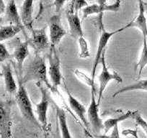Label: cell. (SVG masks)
I'll return each instance as SVG.
<instances>
[{
    "mask_svg": "<svg viewBox=\"0 0 147 138\" xmlns=\"http://www.w3.org/2000/svg\"><path fill=\"white\" fill-rule=\"evenodd\" d=\"M138 1V14L136 17L131 22L124 26L125 29L130 27H136L142 32L143 36L147 38V19L146 16V9L144 7V2L142 0Z\"/></svg>",
    "mask_w": 147,
    "mask_h": 138,
    "instance_id": "7c38bea8",
    "label": "cell"
},
{
    "mask_svg": "<svg viewBox=\"0 0 147 138\" xmlns=\"http://www.w3.org/2000/svg\"><path fill=\"white\" fill-rule=\"evenodd\" d=\"M24 29L23 27L14 25H8L0 27V42L12 39Z\"/></svg>",
    "mask_w": 147,
    "mask_h": 138,
    "instance_id": "ffe728a7",
    "label": "cell"
},
{
    "mask_svg": "<svg viewBox=\"0 0 147 138\" xmlns=\"http://www.w3.org/2000/svg\"><path fill=\"white\" fill-rule=\"evenodd\" d=\"M102 15H100V21H99L100 22V37H99L98 46H97V53H96L94 63L92 65V70L91 74V76L93 80L95 79L97 68L98 67L99 63H100V60H101L103 53L105 52L106 46L108 44L111 38L115 34L119 33V32H121L124 29H125V27H123L116 29L115 31H113V32H108V31L105 30L104 25L102 24Z\"/></svg>",
    "mask_w": 147,
    "mask_h": 138,
    "instance_id": "3957f363",
    "label": "cell"
},
{
    "mask_svg": "<svg viewBox=\"0 0 147 138\" xmlns=\"http://www.w3.org/2000/svg\"><path fill=\"white\" fill-rule=\"evenodd\" d=\"M49 39L51 47H55L59 44L66 34L61 23V19L59 15H53L49 21Z\"/></svg>",
    "mask_w": 147,
    "mask_h": 138,
    "instance_id": "ba28073f",
    "label": "cell"
},
{
    "mask_svg": "<svg viewBox=\"0 0 147 138\" xmlns=\"http://www.w3.org/2000/svg\"><path fill=\"white\" fill-rule=\"evenodd\" d=\"M144 7H145V9H147V2H144Z\"/></svg>",
    "mask_w": 147,
    "mask_h": 138,
    "instance_id": "d6a6232c",
    "label": "cell"
},
{
    "mask_svg": "<svg viewBox=\"0 0 147 138\" xmlns=\"http://www.w3.org/2000/svg\"><path fill=\"white\" fill-rule=\"evenodd\" d=\"M135 112L136 111L128 110L125 113L119 115L118 117L113 118H110V119L105 121L103 122V128L105 129V132H107L110 129H113L115 127L118 126V124L123 122V121L127 120L128 119H132Z\"/></svg>",
    "mask_w": 147,
    "mask_h": 138,
    "instance_id": "d6986e66",
    "label": "cell"
},
{
    "mask_svg": "<svg viewBox=\"0 0 147 138\" xmlns=\"http://www.w3.org/2000/svg\"><path fill=\"white\" fill-rule=\"evenodd\" d=\"M9 57H10V54L7 48L2 42H0V63L5 61Z\"/></svg>",
    "mask_w": 147,
    "mask_h": 138,
    "instance_id": "83f0119b",
    "label": "cell"
},
{
    "mask_svg": "<svg viewBox=\"0 0 147 138\" xmlns=\"http://www.w3.org/2000/svg\"><path fill=\"white\" fill-rule=\"evenodd\" d=\"M77 43L79 46V57L82 59L88 58L90 57L89 43L84 36L79 38L77 39Z\"/></svg>",
    "mask_w": 147,
    "mask_h": 138,
    "instance_id": "cb8c5ba5",
    "label": "cell"
},
{
    "mask_svg": "<svg viewBox=\"0 0 147 138\" xmlns=\"http://www.w3.org/2000/svg\"><path fill=\"white\" fill-rule=\"evenodd\" d=\"M67 0H54L53 3V7H54L55 12H59L63 8Z\"/></svg>",
    "mask_w": 147,
    "mask_h": 138,
    "instance_id": "f1b7e54d",
    "label": "cell"
},
{
    "mask_svg": "<svg viewBox=\"0 0 147 138\" xmlns=\"http://www.w3.org/2000/svg\"><path fill=\"white\" fill-rule=\"evenodd\" d=\"M28 40L29 46L37 53H40L51 46L46 27L40 29H32L31 37Z\"/></svg>",
    "mask_w": 147,
    "mask_h": 138,
    "instance_id": "8992f818",
    "label": "cell"
},
{
    "mask_svg": "<svg viewBox=\"0 0 147 138\" xmlns=\"http://www.w3.org/2000/svg\"><path fill=\"white\" fill-rule=\"evenodd\" d=\"M45 138H48V137H47V136H46V135H45Z\"/></svg>",
    "mask_w": 147,
    "mask_h": 138,
    "instance_id": "836d02e7",
    "label": "cell"
},
{
    "mask_svg": "<svg viewBox=\"0 0 147 138\" xmlns=\"http://www.w3.org/2000/svg\"><path fill=\"white\" fill-rule=\"evenodd\" d=\"M147 91V78L146 79H141L139 81H136L132 84L123 87L121 89L118 90L116 92H115L113 95V97L115 98L119 94H123V93L128 92V91Z\"/></svg>",
    "mask_w": 147,
    "mask_h": 138,
    "instance_id": "7402d4cb",
    "label": "cell"
},
{
    "mask_svg": "<svg viewBox=\"0 0 147 138\" xmlns=\"http://www.w3.org/2000/svg\"><path fill=\"white\" fill-rule=\"evenodd\" d=\"M122 134L125 136H130L129 138H139L138 135V129H127L122 132Z\"/></svg>",
    "mask_w": 147,
    "mask_h": 138,
    "instance_id": "f546056e",
    "label": "cell"
},
{
    "mask_svg": "<svg viewBox=\"0 0 147 138\" xmlns=\"http://www.w3.org/2000/svg\"><path fill=\"white\" fill-rule=\"evenodd\" d=\"M66 19L69 26V31L72 38L78 39L79 38L84 36V31H83L82 21L79 16L78 12H66Z\"/></svg>",
    "mask_w": 147,
    "mask_h": 138,
    "instance_id": "5bb4252c",
    "label": "cell"
},
{
    "mask_svg": "<svg viewBox=\"0 0 147 138\" xmlns=\"http://www.w3.org/2000/svg\"><path fill=\"white\" fill-rule=\"evenodd\" d=\"M33 4L34 0H24L21 8V19L24 27L27 28L29 30H32V23H33Z\"/></svg>",
    "mask_w": 147,
    "mask_h": 138,
    "instance_id": "9a60e30c",
    "label": "cell"
},
{
    "mask_svg": "<svg viewBox=\"0 0 147 138\" xmlns=\"http://www.w3.org/2000/svg\"><path fill=\"white\" fill-rule=\"evenodd\" d=\"M5 17L10 25L23 27L20 15L18 10L15 0H9L5 8Z\"/></svg>",
    "mask_w": 147,
    "mask_h": 138,
    "instance_id": "2e32d148",
    "label": "cell"
},
{
    "mask_svg": "<svg viewBox=\"0 0 147 138\" xmlns=\"http://www.w3.org/2000/svg\"><path fill=\"white\" fill-rule=\"evenodd\" d=\"M40 86L41 91V99L36 105V113L38 120L43 129H46L48 125V111H49L50 98L46 88H43L42 84H38Z\"/></svg>",
    "mask_w": 147,
    "mask_h": 138,
    "instance_id": "8fae6325",
    "label": "cell"
},
{
    "mask_svg": "<svg viewBox=\"0 0 147 138\" xmlns=\"http://www.w3.org/2000/svg\"><path fill=\"white\" fill-rule=\"evenodd\" d=\"M121 6V0H116L113 4H106V5H100L95 3L93 5H89L88 6L83 8L82 10V19L84 20L86 18L90 15H102L105 12H117L120 10Z\"/></svg>",
    "mask_w": 147,
    "mask_h": 138,
    "instance_id": "30bf717a",
    "label": "cell"
},
{
    "mask_svg": "<svg viewBox=\"0 0 147 138\" xmlns=\"http://www.w3.org/2000/svg\"><path fill=\"white\" fill-rule=\"evenodd\" d=\"M12 135L11 107L9 103L0 100V137L9 138Z\"/></svg>",
    "mask_w": 147,
    "mask_h": 138,
    "instance_id": "9c48e42d",
    "label": "cell"
},
{
    "mask_svg": "<svg viewBox=\"0 0 147 138\" xmlns=\"http://www.w3.org/2000/svg\"><path fill=\"white\" fill-rule=\"evenodd\" d=\"M23 84L35 81L38 84H45L52 91H56L48 78V67L46 60L40 53H35V56L30 60L23 72L20 80Z\"/></svg>",
    "mask_w": 147,
    "mask_h": 138,
    "instance_id": "6da1fadb",
    "label": "cell"
},
{
    "mask_svg": "<svg viewBox=\"0 0 147 138\" xmlns=\"http://www.w3.org/2000/svg\"><path fill=\"white\" fill-rule=\"evenodd\" d=\"M48 75L49 76L50 82L55 89H57L58 87L61 84L62 76L61 68V60L56 52V48H50V53L48 56Z\"/></svg>",
    "mask_w": 147,
    "mask_h": 138,
    "instance_id": "5b68a950",
    "label": "cell"
},
{
    "mask_svg": "<svg viewBox=\"0 0 147 138\" xmlns=\"http://www.w3.org/2000/svg\"><path fill=\"white\" fill-rule=\"evenodd\" d=\"M41 1H42V0H41Z\"/></svg>",
    "mask_w": 147,
    "mask_h": 138,
    "instance_id": "e575fe53",
    "label": "cell"
},
{
    "mask_svg": "<svg viewBox=\"0 0 147 138\" xmlns=\"http://www.w3.org/2000/svg\"><path fill=\"white\" fill-rule=\"evenodd\" d=\"M147 66V38L143 36V46L140 55L139 60L137 63V70H138V76H141L144 68Z\"/></svg>",
    "mask_w": 147,
    "mask_h": 138,
    "instance_id": "603a6c76",
    "label": "cell"
},
{
    "mask_svg": "<svg viewBox=\"0 0 147 138\" xmlns=\"http://www.w3.org/2000/svg\"><path fill=\"white\" fill-rule=\"evenodd\" d=\"M88 5L89 4L87 0H71L68 11L71 12H79L80 9H82Z\"/></svg>",
    "mask_w": 147,
    "mask_h": 138,
    "instance_id": "484cf974",
    "label": "cell"
},
{
    "mask_svg": "<svg viewBox=\"0 0 147 138\" xmlns=\"http://www.w3.org/2000/svg\"><path fill=\"white\" fill-rule=\"evenodd\" d=\"M132 119L135 120L136 123V125H138V126H139L140 127L142 128V129L144 131L146 135H147V122L142 117H141V114L139 113L138 111L136 110V112L135 114H134Z\"/></svg>",
    "mask_w": 147,
    "mask_h": 138,
    "instance_id": "4316f807",
    "label": "cell"
},
{
    "mask_svg": "<svg viewBox=\"0 0 147 138\" xmlns=\"http://www.w3.org/2000/svg\"><path fill=\"white\" fill-rule=\"evenodd\" d=\"M107 0H96V3L100 5H106V4H107Z\"/></svg>",
    "mask_w": 147,
    "mask_h": 138,
    "instance_id": "1f68e13d",
    "label": "cell"
},
{
    "mask_svg": "<svg viewBox=\"0 0 147 138\" xmlns=\"http://www.w3.org/2000/svg\"><path fill=\"white\" fill-rule=\"evenodd\" d=\"M16 101L20 113L25 119L30 122L37 127H41L38 120L35 117L28 93L24 86V84L20 80L18 91L16 92Z\"/></svg>",
    "mask_w": 147,
    "mask_h": 138,
    "instance_id": "7a4b0ae2",
    "label": "cell"
},
{
    "mask_svg": "<svg viewBox=\"0 0 147 138\" xmlns=\"http://www.w3.org/2000/svg\"><path fill=\"white\" fill-rule=\"evenodd\" d=\"M2 74L5 81V89L9 94H15L17 92L18 86L14 78L12 68L9 63L3 65L2 66Z\"/></svg>",
    "mask_w": 147,
    "mask_h": 138,
    "instance_id": "ac0fdd59",
    "label": "cell"
},
{
    "mask_svg": "<svg viewBox=\"0 0 147 138\" xmlns=\"http://www.w3.org/2000/svg\"><path fill=\"white\" fill-rule=\"evenodd\" d=\"M28 47H29V43L28 40L25 41H21L19 40L14 49L13 57L18 63L20 69L22 68L24 62L29 55Z\"/></svg>",
    "mask_w": 147,
    "mask_h": 138,
    "instance_id": "e0dca14e",
    "label": "cell"
},
{
    "mask_svg": "<svg viewBox=\"0 0 147 138\" xmlns=\"http://www.w3.org/2000/svg\"><path fill=\"white\" fill-rule=\"evenodd\" d=\"M74 75L78 78V80H80V81H81L82 84H85L87 86L90 87V88L95 87L94 80H93L92 76H88L84 71H81L80 69H76L75 71H74Z\"/></svg>",
    "mask_w": 147,
    "mask_h": 138,
    "instance_id": "d4e9b609",
    "label": "cell"
},
{
    "mask_svg": "<svg viewBox=\"0 0 147 138\" xmlns=\"http://www.w3.org/2000/svg\"><path fill=\"white\" fill-rule=\"evenodd\" d=\"M100 63H102V70L99 75V91H98V97H97V103L99 105L100 104L102 94L105 90L106 87L108 85L109 83L112 81H115L118 83H122L123 78L119 74H118L115 71H110L108 68L107 67L105 59V52H104L102 56Z\"/></svg>",
    "mask_w": 147,
    "mask_h": 138,
    "instance_id": "277c9868",
    "label": "cell"
},
{
    "mask_svg": "<svg viewBox=\"0 0 147 138\" xmlns=\"http://www.w3.org/2000/svg\"><path fill=\"white\" fill-rule=\"evenodd\" d=\"M91 88V101L87 112V120L90 125H92L95 132H100L103 129V122L99 114V105L96 97V88L92 87Z\"/></svg>",
    "mask_w": 147,
    "mask_h": 138,
    "instance_id": "52a82bcc",
    "label": "cell"
},
{
    "mask_svg": "<svg viewBox=\"0 0 147 138\" xmlns=\"http://www.w3.org/2000/svg\"><path fill=\"white\" fill-rule=\"evenodd\" d=\"M56 115H57L58 122H59L62 138H72L69 129V126H68L67 117H66V115L64 110L63 109L57 107Z\"/></svg>",
    "mask_w": 147,
    "mask_h": 138,
    "instance_id": "44dd1931",
    "label": "cell"
},
{
    "mask_svg": "<svg viewBox=\"0 0 147 138\" xmlns=\"http://www.w3.org/2000/svg\"><path fill=\"white\" fill-rule=\"evenodd\" d=\"M5 8H6V5H5L4 0H0V16L2 14L5 13Z\"/></svg>",
    "mask_w": 147,
    "mask_h": 138,
    "instance_id": "4dcf8cb0",
    "label": "cell"
},
{
    "mask_svg": "<svg viewBox=\"0 0 147 138\" xmlns=\"http://www.w3.org/2000/svg\"><path fill=\"white\" fill-rule=\"evenodd\" d=\"M66 94H67L69 105L71 109L73 112H75L77 116L78 117L79 119L81 120V122L84 124V126L87 128H88L89 127H90V123H89L88 120H87V115H87V109H86L84 105H83L78 99H77L74 96L71 94L70 91H69L66 88Z\"/></svg>",
    "mask_w": 147,
    "mask_h": 138,
    "instance_id": "4fadbf2b",
    "label": "cell"
}]
</instances>
